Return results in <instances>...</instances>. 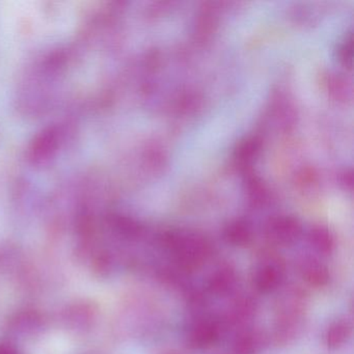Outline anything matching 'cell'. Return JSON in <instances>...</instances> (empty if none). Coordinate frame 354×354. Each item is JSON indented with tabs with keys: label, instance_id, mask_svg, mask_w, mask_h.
I'll return each instance as SVG.
<instances>
[{
	"label": "cell",
	"instance_id": "obj_1",
	"mask_svg": "<svg viewBox=\"0 0 354 354\" xmlns=\"http://www.w3.org/2000/svg\"><path fill=\"white\" fill-rule=\"evenodd\" d=\"M310 294L300 285L281 290L274 304L270 341L283 348L295 343L304 333L310 308Z\"/></svg>",
	"mask_w": 354,
	"mask_h": 354
},
{
	"label": "cell",
	"instance_id": "obj_2",
	"mask_svg": "<svg viewBox=\"0 0 354 354\" xmlns=\"http://www.w3.org/2000/svg\"><path fill=\"white\" fill-rule=\"evenodd\" d=\"M163 245L171 256L174 267L186 274L202 269L213 254L211 242L192 232L177 231L167 234Z\"/></svg>",
	"mask_w": 354,
	"mask_h": 354
},
{
	"label": "cell",
	"instance_id": "obj_3",
	"mask_svg": "<svg viewBox=\"0 0 354 354\" xmlns=\"http://www.w3.org/2000/svg\"><path fill=\"white\" fill-rule=\"evenodd\" d=\"M287 274L285 259L275 250H263L254 261L252 283L258 293L270 294L283 286Z\"/></svg>",
	"mask_w": 354,
	"mask_h": 354
},
{
	"label": "cell",
	"instance_id": "obj_4",
	"mask_svg": "<svg viewBox=\"0 0 354 354\" xmlns=\"http://www.w3.org/2000/svg\"><path fill=\"white\" fill-rule=\"evenodd\" d=\"M225 330L218 316L208 314L196 315L186 329V345L190 349L198 351L210 349L221 341Z\"/></svg>",
	"mask_w": 354,
	"mask_h": 354
},
{
	"label": "cell",
	"instance_id": "obj_5",
	"mask_svg": "<svg viewBox=\"0 0 354 354\" xmlns=\"http://www.w3.org/2000/svg\"><path fill=\"white\" fill-rule=\"evenodd\" d=\"M258 312V300L252 294H239L218 317L225 329L235 328L239 330L250 326Z\"/></svg>",
	"mask_w": 354,
	"mask_h": 354
},
{
	"label": "cell",
	"instance_id": "obj_6",
	"mask_svg": "<svg viewBox=\"0 0 354 354\" xmlns=\"http://www.w3.org/2000/svg\"><path fill=\"white\" fill-rule=\"evenodd\" d=\"M239 281L237 267L229 261L219 263L207 277L205 293L214 297L231 295Z\"/></svg>",
	"mask_w": 354,
	"mask_h": 354
},
{
	"label": "cell",
	"instance_id": "obj_7",
	"mask_svg": "<svg viewBox=\"0 0 354 354\" xmlns=\"http://www.w3.org/2000/svg\"><path fill=\"white\" fill-rule=\"evenodd\" d=\"M298 275L308 287L322 289L330 283V269L320 257L304 254L296 261Z\"/></svg>",
	"mask_w": 354,
	"mask_h": 354
},
{
	"label": "cell",
	"instance_id": "obj_8",
	"mask_svg": "<svg viewBox=\"0 0 354 354\" xmlns=\"http://www.w3.org/2000/svg\"><path fill=\"white\" fill-rule=\"evenodd\" d=\"M301 235V227L291 217H279L273 219L266 227V238L269 243L279 248L293 245Z\"/></svg>",
	"mask_w": 354,
	"mask_h": 354
},
{
	"label": "cell",
	"instance_id": "obj_9",
	"mask_svg": "<svg viewBox=\"0 0 354 354\" xmlns=\"http://www.w3.org/2000/svg\"><path fill=\"white\" fill-rule=\"evenodd\" d=\"M268 337L257 326L239 329L232 345L231 354H261L266 347Z\"/></svg>",
	"mask_w": 354,
	"mask_h": 354
},
{
	"label": "cell",
	"instance_id": "obj_10",
	"mask_svg": "<svg viewBox=\"0 0 354 354\" xmlns=\"http://www.w3.org/2000/svg\"><path fill=\"white\" fill-rule=\"evenodd\" d=\"M353 333L351 321L337 318L327 326L324 333V344L329 350H339L349 343Z\"/></svg>",
	"mask_w": 354,
	"mask_h": 354
},
{
	"label": "cell",
	"instance_id": "obj_11",
	"mask_svg": "<svg viewBox=\"0 0 354 354\" xmlns=\"http://www.w3.org/2000/svg\"><path fill=\"white\" fill-rule=\"evenodd\" d=\"M308 242L320 257H329L335 252V240L327 227H316L308 234Z\"/></svg>",
	"mask_w": 354,
	"mask_h": 354
},
{
	"label": "cell",
	"instance_id": "obj_12",
	"mask_svg": "<svg viewBox=\"0 0 354 354\" xmlns=\"http://www.w3.org/2000/svg\"><path fill=\"white\" fill-rule=\"evenodd\" d=\"M225 241L235 248H246L252 243L254 233L252 227L245 221H235L225 227Z\"/></svg>",
	"mask_w": 354,
	"mask_h": 354
},
{
	"label": "cell",
	"instance_id": "obj_13",
	"mask_svg": "<svg viewBox=\"0 0 354 354\" xmlns=\"http://www.w3.org/2000/svg\"><path fill=\"white\" fill-rule=\"evenodd\" d=\"M0 354H18L11 348L6 347V346H0Z\"/></svg>",
	"mask_w": 354,
	"mask_h": 354
},
{
	"label": "cell",
	"instance_id": "obj_14",
	"mask_svg": "<svg viewBox=\"0 0 354 354\" xmlns=\"http://www.w3.org/2000/svg\"><path fill=\"white\" fill-rule=\"evenodd\" d=\"M159 354H183L182 352L178 351V350L175 349H167L163 350L162 352H160Z\"/></svg>",
	"mask_w": 354,
	"mask_h": 354
}]
</instances>
